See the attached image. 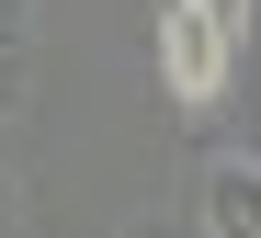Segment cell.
I'll return each instance as SVG.
<instances>
[{
    "instance_id": "6da1fadb",
    "label": "cell",
    "mask_w": 261,
    "mask_h": 238,
    "mask_svg": "<svg viewBox=\"0 0 261 238\" xmlns=\"http://www.w3.org/2000/svg\"><path fill=\"white\" fill-rule=\"evenodd\" d=\"M227 68H239V23L216 0H159V91L182 114H216L227 102Z\"/></svg>"
},
{
    "instance_id": "7a4b0ae2",
    "label": "cell",
    "mask_w": 261,
    "mask_h": 238,
    "mask_svg": "<svg viewBox=\"0 0 261 238\" xmlns=\"http://www.w3.org/2000/svg\"><path fill=\"white\" fill-rule=\"evenodd\" d=\"M204 238H261V159L204 170Z\"/></svg>"
},
{
    "instance_id": "3957f363",
    "label": "cell",
    "mask_w": 261,
    "mask_h": 238,
    "mask_svg": "<svg viewBox=\"0 0 261 238\" xmlns=\"http://www.w3.org/2000/svg\"><path fill=\"white\" fill-rule=\"evenodd\" d=\"M216 12H227V23H239V34H250V0H216Z\"/></svg>"
}]
</instances>
